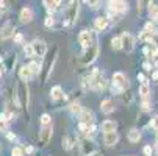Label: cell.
I'll list each match as a JSON object with an SVG mask.
<instances>
[{
    "mask_svg": "<svg viewBox=\"0 0 158 156\" xmlns=\"http://www.w3.org/2000/svg\"><path fill=\"white\" fill-rule=\"evenodd\" d=\"M111 49L113 50H122V41H121V36H114L111 39Z\"/></svg>",
    "mask_w": 158,
    "mask_h": 156,
    "instance_id": "31",
    "label": "cell"
},
{
    "mask_svg": "<svg viewBox=\"0 0 158 156\" xmlns=\"http://www.w3.org/2000/svg\"><path fill=\"white\" fill-rule=\"evenodd\" d=\"M114 103H113L111 98H106V100H102L100 103V111L103 114H111V113H114Z\"/></svg>",
    "mask_w": 158,
    "mask_h": 156,
    "instance_id": "17",
    "label": "cell"
},
{
    "mask_svg": "<svg viewBox=\"0 0 158 156\" xmlns=\"http://www.w3.org/2000/svg\"><path fill=\"white\" fill-rule=\"evenodd\" d=\"M118 128V123L114 120H105L102 123V131H103V134L105 133H111V131H116Z\"/></svg>",
    "mask_w": 158,
    "mask_h": 156,
    "instance_id": "23",
    "label": "cell"
},
{
    "mask_svg": "<svg viewBox=\"0 0 158 156\" xmlns=\"http://www.w3.org/2000/svg\"><path fill=\"white\" fill-rule=\"evenodd\" d=\"M2 61H3V58H2V56H0V62H2Z\"/></svg>",
    "mask_w": 158,
    "mask_h": 156,
    "instance_id": "49",
    "label": "cell"
},
{
    "mask_svg": "<svg viewBox=\"0 0 158 156\" xmlns=\"http://www.w3.org/2000/svg\"><path fill=\"white\" fill-rule=\"evenodd\" d=\"M147 10H149V14L153 17V20H155V22H158V5H156V3H153V2H150V3H149V6H147Z\"/></svg>",
    "mask_w": 158,
    "mask_h": 156,
    "instance_id": "27",
    "label": "cell"
},
{
    "mask_svg": "<svg viewBox=\"0 0 158 156\" xmlns=\"http://www.w3.org/2000/svg\"><path fill=\"white\" fill-rule=\"evenodd\" d=\"M69 111L72 114H81V111H83V108H81V105H80V102H72L71 105H69Z\"/></svg>",
    "mask_w": 158,
    "mask_h": 156,
    "instance_id": "29",
    "label": "cell"
},
{
    "mask_svg": "<svg viewBox=\"0 0 158 156\" xmlns=\"http://www.w3.org/2000/svg\"><path fill=\"white\" fill-rule=\"evenodd\" d=\"M108 17L106 16H99L96 20H94V28L97 30V31H103V30H106V27H108Z\"/></svg>",
    "mask_w": 158,
    "mask_h": 156,
    "instance_id": "18",
    "label": "cell"
},
{
    "mask_svg": "<svg viewBox=\"0 0 158 156\" xmlns=\"http://www.w3.org/2000/svg\"><path fill=\"white\" fill-rule=\"evenodd\" d=\"M24 53H25L28 58L35 56V52H33V46H31V44H25V46H24Z\"/></svg>",
    "mask_w": 158,
    "mask_h": 156,
    "instance_id": "34",
    "label": "cell"
},
{
    "mask_svg": "<svg viewBox=\"0 0 158 156\" xmlns=\"http://www.w3.org/2000/svg\"><path fill=\"white\" fill-rule=\"evenodd\" d=\"M152 62H153V64H156V66H158V52H156V53H155V56H153V58H152Z\"/></svg>",
    "mask_w": 158,
    "mask_h": 156,
    "instance_id": "43",
    "label": "cell"
},
{
    "mask_svg": "<svg viewBox=\"0 0 158 156\" xmlns=\"http://www.w3.org/2000/svg\"><path fill=\"white\" fill-rule=\"evenodd\" d=\"M89 156H103L100 151H96V153H93V154H89Z\"/></svg>",
    "mask_w": 158,
    "mask_h": 156,
    "instance_id": "46",
    "label": "cell"
},
{
    "mask_svg": "<svg viewBox=\"0 0 158 156\" xmlns=\"http://www.w3.org/2000/svg\"><path fill=\"white\" fill-rule=\"evenodd\" d=\"M31 77H33V74L30 72V69H28V66H22V67L19 69V78L22 80V81H30L31 80Z\"/></svg>",
    "mask_w": 158,
    "mask_h": 156,
    "instance_id": "20",
    "label": "cell"
},
{
    "mask_svg": "<svg viewBox=\"0 0 158 156\" xmlns=\"http://www.w3.org/2000/svg\"><path fill=\"white\" fill-rule=\"evenodd\" d=\"M25 153H27V154H33V153H35V147H31V145L27 147V148H25Z\"/></svg>",
    "mask_w": 158,
    "mask_h": 156,
    "instance_id": "42",
    "label": "cell"
},
{
    "mask_svg": "<svg viewBox=\"0 0 158 156\" xmlns=\"http://www.w3.org/2000/svg\"><path fill=\"white\" fill-rule=\"evenodd\" d=\"M14 33H16L14 25L11 22H6V24L2 25V28H0V39H10V38L14 36Z\"/></svg>",
    "mask_w": 158,
    "mask_h": 156,
    "instance_id": "13",
    "label": "cell"
},
{
    "mask_svg": "<svg viewBox=\"0 0 158 156\" xmlns=\"http://www.w3.org/2000/svg\"><path fill=\"white\" fill-rule=\"evenodd\" d=\"M99 52H100V49H99V44H97V39H96V41L93 42V46L88 47V49L85 50V53L81 55V58H80L81 66H89V64H93V62L97 59Z\"/></svg>",
    "mask_w": 158,
    "mask_h": 156,
    "instance_id": "1",
    "label": "cell"
},
{
    "mask_svg": "<svg viewBox=\"0 0 158 156\" xmlns=\"http://www.w3.org/2000/svg\"><path fill=\"white\" fill-rule=\"evenodd\" d=\"M150 67H152V66H150V62H144V69H146L147 72H149V70H152Z\"/></svg>",
    "mask_w": 158,
    "mask_h": 156,
    "instance_id": "44",
    "label": "cell"
},
{
    "mask_svg": "<svg viewBox=\"0 0 158 156\" xmlns=\"http://www.w3.org/2000/svg\"><path fill=\"white\" fill-rule=\"evenodd\" d=\"M52 136H53V126L52 125L42 126L39 130V144H41V147H46L52 141Z\"/></svg>",
    "mask_w": 158,
    "mask_h": 156,
    "instance_id": "7",
    "label": "cell"
},
{
    "mask_svg": "<svg viewBox=\"0 0 158 156\" xmlns=\"http://www.w3.org/2000/svg\"><path fill=\"white\" fill-rule=\"evenodd\" d=\"M94 113L91 109H83L81 111V114H80V122L81 123H86V125H94Z\"/></svg>",
    "mask_w": 158,
    "mask_h": 156,
    "instance_id": "16",
    "label": "cell"
},
{
    "mask_svg": "<svg viewBox=\"0 0 158 156\" xmlns=\"http://www.w3.org/2000/svg\"><path fill=\"white\" fill-rule=\"evenodd\" d=\"M8 120H10V117H8L6 113L0 114V131H6L8 130Z\"/></svg>",
    "mask_w": 158,
    "mask_h": 156,
    "instance_id": "30",
    "label": "cell"
},
{
    "mask_svg": "<svg viewBox=\"0 0 158 156\" xmlns=\"http://www.w3.org/2000/svg\"><path fill=\"white\" fill-rule=\"evenodd\" d=\"M14 42L16 44H22V42H24V34H22V33H14Z\"/></svg>",
    "mask_w": 158,
    "mask_h": 156,
    "instance_id": "36",
    "label": "cell"
},
{
    "mask_svg": "<svg viewBox=\"0 0 158 156\" xmlns=\"http://www.w3.org/2000/svg\"><path fill=\"white\" fill-rule=\"evenodd\" d=\"M113 81V91H116V92H119V94H122L125 89L128 87V80H127V77L122 74V72H116V74H113V78H111Z\"/></svg>",
    "mask_w": 158,
    "mask_h": 156,
    "instance_id": "3",
    "label": "cell"
},
{
    "mask_svg": "<svg viewBox=\"0 0 158 156\" xmlns=\"http://www.w3.org/2000/svg\"><path fill=\"white\" fill-rule=\"evenodd\" d=\"M6 138H8L10 141H14V139H16V136L13 134V133H8V134H6Z\"/></svg>",
    "mask_w": 158,
    "mask_h": 156,
    "instance_id": "45",
    "label": "cell"
},
{
    "mask_svg": "<svg viewBox=\"0 0 158 156\" xmlns=\"http://www.w3.org/2000/svg\"><path fill=\"white\" fill-rule=\"evenodd\" d=\"M42 5L46 6V10L49 11V13H53V11H56L58 8H60V5H61V2H58V0H44L42 2Z\"/></svg>",
    "mask_w": 158,
    "mask_h": 156,
    "instance_id": "22",
    "label": "cell"
},
{
    "mask_svg": "<svg viewBox=\"0 0 158 156\" xmlns=\"http://www.w3.org/2000/svg\"><path fill=\"white\" fill-rule=\"evenodd\" d=\"M78 10H80V2H71L69 6L66 10L64 14V20H63V25L64 27H71L75 24V20L78 17Z\"/></svg>",
    "mask_w": 158,
    "mask_h": 156,
    "instance_id": "2",
    "label": "cell"
},
{
    "mask_svg": "<svg viewBox=\"0 0 158 156\" xmlns=\"http://www.w3.org/2000/svg\"><path fill=\"white\" fill-rule=\"evenodd\" d=\"M39 123H41V126H49V125H52V116L47 114V113L41 114V117H39Z\"/></svg>",
    "mask_w": 158,
    "mask_h": 156,
    "instance_id": "28",
    "label": "cell"
},
{
    "mask_svg": "<svg viewBox=\"0 0 158 156\" xmlns=\"http://www.w3.org/2000/svg\"><path fill=\"white\" fill-rule=\"evenodd\" d=\"M2 75H3V67L0 66V77H2Z\"/></svg>",
    "mask_w": 158,
    "mask_h": 156,
    "instance_id": "47",
    "label": "cell"
},
{
    "mask_svg": "<svg viewBox=\"0 0 158 156\" xmlns=\"http://www.w3.org/2000/svg\"><path fill=\"white\" fill-rule=\"evenodd\" d=\"M119 142V134L118 131H111V133H105L103 134V144L106 147H113Z\"/></svg>",
    "mask_w": 158,
    "mask_h": 156,
    "instance_id": "14",
    "label": "cell"
},
{
    "mask_svg": "<svg viewBox=\"0 0 158 156\" xmlns=\"http://www.w3.org/2000/svg\"><path fill=\"white\" fill-rule=\"evenodd\" d=\"M44 25H46L47 28H52V27L55 25V19H53L52 16H47L46 20H44Z\"/></svg>",
    "mask_w": 158,
    "mask_h": 156,
    "instance_id": "35",
    "label": "cell"
},
{
    "mask_svg": "<svg viewBox=\"0 0 158 156\" xmlns=\"http://www.w3.org/2000/svg\"><path fill=\"white\" fill-rule=\"evenodd\" d=\"M33 17H35V13H33V10L30 6H24L19 13V19H20L22 24H30V22L33 20Z\"/></svg>",
    "mask_w": 158,
    "mask_h": 156,
    "instance_id": "12",
    "label": "cell"
},
{
    "mask_svg": "<svg viewBox=\"0 0 158 156\" xmlns=\"http://www.w3.org/2000/svg\"><path fill=\"white\" fill-rule=\"evenodd\" d=\"M89 6H91V8H94V10H97L100 5H102V2H86Z\"/></svg>",
    "mask_w": 158,
    "mask_h": 156,
    "instance_id": "39",
    "label": "cell"
},
{
    "mask_svg": "<svg viewBox=\"0 0 158 156\" xmlns=\"http://www.w3.org/2000/svg\"><path fill=\"white\" fill-rule=\"evenodd\" d=\"M121 41H122V47H124V50L125 52H133L135 50V38H133V34L131 33H122L121 34Z\"/></svg>",
    "mask_w": 158,
    "mask_h": 156,
    "instance_id": "9",
    "label": "cell"
},
{
    "mask_svg": "<svg viewBox=\"0 0 158 156\" xmlns=\"http://www.w3.org/2000/svg\"><path fill=\"white\" fill-rule=\"evenodd\" d=\"M11 156H25V148L24 147H14L11 150Z\"/></svg>",
    "mask_w": 158,
    "mask_h": 156,
    "instance_id": "33",
    "label": "cell"
},
{
    "mask_svg": "<svg viewBox=\"0 0 158 156\" xmlns=\"http://www.w3.org/2000/svg\"><path fill=\"white\" fill-rule=\"evenodd\" d=\"M63 148L67 150V151L74 148V142H72V139H71L69 136H64V138H63Z\"/></svg>",
    "mask_w": 158,
    "mask_h": 156,
    "instance_id": "32",
    "label": "cell"
},
{
    "mask_svg": "<svg viewBox=\"0 0 158 156\" xmlns=\"http://www.w3.org/2000/svg\"><path fill=\"white\" fill-rule=\"evenodd\" d=\"M127 139H128L131 144L139 142V139H141V131H139L138 128H131V130L128 131V134H127Z\"/></svg>",
    "mask_w": 158,
    "mask_h": 156,
    "instance_id": "21",
    "label": "cell"
},
{
    "mask_svg": "<svg viewBox=\"0 0 158 156\" xmlns=\"http://www.w3.org/2000/svg\"><path fill=\"white\" fill-rule=\"evenodd\" d=\"M28 69H30V72L33 74V77H35V75H39L41 70H42L41 64L36 62V61H30V62H28Z\"/></svg>",
    "mask_w": 158,
    "mask_h": 156,
    "instance_id": "26",
    "label": "cell"
},
{
    "mask_svg": "<svg viewBox=\"0 0 158 156\" xmlns=\"http://www.w3.org/2000/svg\"><path fill=\"white\" fill-rule=\"evenodd\" d=\"M158 52V47L155 46V44L153 42H149V44H146V46H144V49H143V53L147 56V58H153L155 56V53Z\"/></svg>",
    "mask_w": 158,
    "mask_h": 156,
    "instance_id": "19",
    "label": "cell"
},
{
    "mask_svg": "<svg viewBox=\"0 0 158 156\" xmlns=\"http://www.w3.org/2000/svg\"><path fill=\"white\" fill-rule=\"evenodd\" d=\"M96 41V36L93 31H89V30H81L80 34H78V42H80V46L86 50L88 47H91L93 46V42Z\"/></svg>",
    "mask_w": 158,
    "mask_h": 156,
    "instance_id": "5",
    "label": "cell"
},
{
    "mask_svg": "<svg viewBox=\"0 0 158 156\" xmlns=\"http://www.w3.org/2000/svg\"><path fill=\"white\" fill-rule=\"evenodd\" d=\"M138 92H139V98H141L143 103H150V86H149V83L139 84Z\"/></svg>",
    "mask_w": 158,
    "mask_h": 156,
    "instance_id": "15",
    "label": "cell"
},
{
    "mask_svg": "<svg viewBox=\"0 0 158 156\" xmlns=\"http://www.w3.org/2000/svg\"><path fill=\"white\" fill-rule=\"evenodd\" d=\"M108 10L113 11L114 14L118 13H127L128 11V3L127 2H122V0H111V2H108Z\"/></svg>",
    "mask_w": 158,
    "mask_h": 156,
    "instance_id": "8",
    "label": "cell"
},
{
    "mask_svg": "<svg viewBox=\"0 0 158 156\" xmlns=\"http://www.w3.org/2000/svg\"><path fill=\"white\" fill-rule=\"evenodd\" d=\"M28 84L20 81L19 86H17V100H19V105L20 108H27L28 106V100H30V94H28Z\"/></svg>",
    "mask_w": 158,
    "mask_h": 156,
    "instance_id": "4",
    "label": "cell"
},
{
    "mask_svg": "<svg viewBox=\"0 0 158 156\" xmlns=\"http://www.w3.org/2000/svg\"><path fill=\"white\" fill-rule=\"evenodd\" d=\"M141 109L147 113V111H150V109H152V106H150V103H141Z\"/></svg>",
    "mask_w": 158,
    "mask_h": 156,
    "instance_id": "41",
    "label": "cell"
},
{
    "mask_svg": "<svg viewBox=\"0 0 158 156\" xmlns=\"http://www.w3.org/2000/svg\"><path fill=\"white\" fill-rule=\"evenodd\" d=\"M143 153H144V156H152V153H153V148H152V145H144V148H143Z\"/></svg>",
    "mask_w": 158,
    "mask_h": 156,
    "instance_id": "37",
    "label": "cell"
},
{
    "mask_svg": "<svg viewBox=\"0 0 158 156\" xmlns=\"http://www.w3.org/2000/svg\"><path fill=\"white\" fill-rule=\"evenodd\" d=\"M31 46H33V52H35V56H46L47 53V44L46 41H42V39H36L31 42Z\"/></svg>",
    "mask_w": 158,
    "mask_h": 156,
    "instance_id": "10",
    "label": "cell"
},
{
    "mask_svg": "<svg viewBox=\"0 0 158 156\" xmlns=\"http://www.w3.org/2000/svg\"><path fill=\"white\" fill-rule=\"evenodd\" d=\"M50 97H52V100H60V98H63V97H64L63 87H61V86H53V87L50 89Z\"/></svg>",
    "mask_w": 158,
    "mask_h": 156,
    "instance_id": "25",
    "label": "cell"
},
{
    "mask_svg": "<svg viewBox=\"0 0 158 156\" xmlns=\"http://www.w3.org/2000/svg\"><path fill=\"white\" fill-rule=\"evenodd\" d=\"M156 33H158V31H156ZM156 33H152V31L143 30V31L139 33V41H141V42L149 44V42H152V41H153V38H155V34H156Z\"/></svg>",
    "mask_w": 158,
    "mask_h": 156,
    "instance_id": "24",
    "label": "cell"
},
{
    "mask_svg": "<svg viewBox=\"0 0 158 156\" xmlns=\"http://www.w3.org/2000/svg\"><path fill=\"white\" fill-rule=\"evenodd\" d=\"M156 147H158V133H156Z\"/></svg>",
    "mask_w": 158,
    "mask_h": 156,
    "instance_id": "48",
    "label": "cell"
},
{
    "mask_svg": "<svg viewBox=\"0 0 158 156\" xmlns=\"http://www.w3.org/2000/svg\"><path fill=\"white\" fill-rule=\"evenodd\" d=\"M80 150H81V154H83V156H89V154H93V153L97 151V150L94 148L93 141L88 139V138L81 139V142H80Z\"/></svg>",
    "mask_w": 158,
    "mask_h": 156,
    "instance_id": "11",
    "label": "cell"
},
{
    "mask_svg": "<svg viewBox=\"0 0 158 156\" xmlns=\"http://www.w3.org/2000/svg\"><path fill=\"white\" fill-rule=\"evenodd\" d=\"M6 10H8V3H6V2H0V13L3 14Z\"/></svg>",
    "mask_w": 158,
    "mask_h": 156,
    "instance_id": "40",
    "label": "cell"
},
{
    "mask_svg": "<svg viewBox=\"0 0 158 156\" xmlns=\"http://www.w3.org/2000/svg\"><path fill=\"white\" fill-rule=\"evenodd\" d=\"M105 87H106V81H105L103 75L100 74V70H97V72L94 74V77H93L91 83H89V89H93V91L100 92V91H103Z\"/></svg>",
    "mask_w": 158,
    "mask_h": 156,
    "instance_id": "6",
    "label": "cell"
},
{
    "mask_svg": "<svg viewBox=\"0 0 158 156\" xmlns=\"http://www.w3.org/2000/svg\"><path fill=\"white\" fill-rule=\"evenodd\" d=\"M138 81H139L141 84H147V83H149V80L146 78L144 74H138Z\"/></svg>",
    "mask_w": 158,
    "mask_h": 156,
    "instance_id": "38",
    "label": "cell"
}]
</instances>
